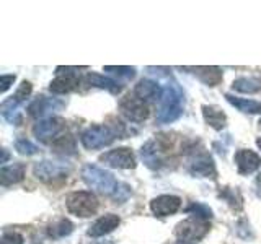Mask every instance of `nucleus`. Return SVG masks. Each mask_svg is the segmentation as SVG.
Instances as JSON below:
<instances>
[{"instance_id":"obj_36","label":"nucleus","mask_w":261,"mask_h":244,"mask_svg":"<svg viewBox=\"0 0 261 244\" xmlns=\"http://www.w3.org/2000/svg\"><path fill=\"white\" fill-rule=\"evenodd\" d=\"M256 145H258V148L261 150V137L258 138V140H256Z\"/></svg>"},{"instance_id":"obj_28","label":"nucleus","mask_w":261,"mask_h":244,"mask_svg":"<svg viewBox=\"0 0 261 244\" xmlns=\"http://www.w3.org/2000/svg\"><path fill=\"white\" fill-rule=\"evenodd\" d=\"M15 150L20 155H27V157H30V155H35L38 151V146L35 143H31L28 138H16Z\"/></svg>"},{"instance_id":"obj_10","label":"nucleus","mask_w":261,"mask_h":244,"mask_svg":"<svg viewBox=\"0 0 261 244\" xmlns=\"http://www.w3.org/2000/svg\"><path fill=\"white\" fill-rule=\"evenodd\" d=\"M69 171H70V168H69V165H65V163L49 161V160L38 161L35 168H33L35 176L43 182H51V181H57V179L67 177Z\"/></svg>"},{"instance_id":"obj_29","label":"nucleus","mask_w":261,"mask_h":244,"mask_svg":"<svg viewBox=\"0 0 261 244\" xmlns=\"http://www.w3.org/2000/svg\"><path fill=\"white\" fill-rule=\"evenodd\" d=\"M105 70L113 73V75L126 78V80H130V78L136 77V69L134 67H111V65H106Z\"/></svg>"},{"instance_id":"obj_32","label":"nucleus","mask_w":261,"mask_h":244,"mask_svg":"<svg viewBox=\"0 0 261 244\" xmlns=\"http://www.w3.org/2000/svg\"><path fill=\"white\" fill-rule=\"evenodd\" d=\"M129 194H130V187H129L127 184H122V182H119V186H118L116 192L113 194V197H114V200L122 202V200H126V199H127V195H129Z\"/></svg>"},{"instance_id":"obj_5","label":"nucleus","mask_w":261,"mask_h":244,"mask_svg":"<svg viewBox=\"0 0 261 244\" xmlns=\"http://www.w3.org/2000/svg\"><path fill=\"white\" fill-rule=\"evenodd\" d=\"M116 137L118 135L110 126H92L82 132L80 142L87 150H98L111 145Z\"/></svg>"},{"instance_id":"obj_25","label":"nucleus","mask_w":261,"mask_h":244,"mask_svg":"<svg viewBox=\"0 0 261 244\" xmlns=\"http://www.w3.org/2000/svg\"><path fill=\"white\" fill-rule=\"evenodd\" d=\"M232 88L239 93H258L261 89V80L255 77H240L232 83Z\"/></svg>"},{"instance_id":"obj_31","label":"nucleus","mask_w":261,"mask_h":244,"mask_svg":"<svg viewBox=\"0 0 261 244\" xmlns=\"http://www.w3.org/2000/svg\"><path fill=\"white\" fill-rule=\"evenodd\" d=\"M222 197L228 203H230L232 207H235V202L242 207V199H240V195H239V192H237V191H232V189H228V187H225L224 192H222Z\"/></svg>"},{"instance_id":"obj_8","label":"nucleus","mask_w":261,"mask_h":244,"mask_svg":"<svg viewBox=\"0 0 261 244\" xmlns=\"http://www.w3.org/2000/svg\"><path fill=\"white\" fill-rule=\"evenodd\" d=\"M119 111L122 116L130 122H144L150 114L149 104L142 101L141 98H137L134 93L126 95L119 101Z\"/></svg>"},{"instance_id":"obj_21","label":"nucleus","mask_w":261,"mask_h":244,"mask_svg":"<svg viewBox=\"0 0 261 244\" xmlns=\"http://www.w3.org/2000/svg\"><path fill=\"white\" fill-rule=\"evenodd\" d=\"M188 70H193V73L198 77L204 85L216 86L222 81V72L217 67H190Z\"/></svg>"},{"instance_id":"obj_16","label":"nucleus","mask_w":261,"mask_h":244,"mask_svg":"<svg viewBox=\"0 0 261 244\" xmlns=\"http://www.w3.org/2000/svg\"><path fill=\"white\" fill-rule=\"evenodd\" d=\"M64 106L62 101L56 100V98H46V96H38L35 101L28 106V114L31 117H43L47 112L61 109Z\"/></svg>"},{"instance_id":"obj_23","label":"nucleus","mask_w":261,"mask_h":244,"mask_svg":"<svg viewBox=\"0 0 261 244\" xmlns=\"http://www.w3.org/2000/svg\"><path fill=\"white\" fill-rule=\"evenodd\" d=\"M225 100L245 114H261V101L245 100V98H237L232 95H225Z\"/></svg>"},{"instance_id":"obj_24","label":"nucleus","mask_w":261,"mask_h":244,"mask_svg":"<svg viewBox=\"0 0 261 244\" xmlns=\"http://www.w3.org/2000/svg\"><path fill=\"white\" fill-rule=\"evenodd\" d=\"M53 151L57 155H64V157H70V155L77 153V143L75 138L72 135H61L53 142Z\"/></svg>"},{"instance_id":"obj_12","label":"nucleus","mask_w":261,"mask_h":244,"mask_svg":"<svg viewBox=\"0 0 261 244\" xmlns=\"http://www.w3.org/2000/svg\"><path fill=\"white\" fill-rule=\"evenodd\" d=\"M233 161L237 165V171H239V174H242V176H248L251 173H255V171L261 166L259 155H256L251 150H247V148H242L237 151L233 157Z\"/></svg>"},{"instance_id":"obj_15","label":"nucleus","mask_w":261,"mask_h":244,"mask_svg":"<svg viewBox=\"0 0 261 244\" xmlns=\"http://www.w3.org/2000/svg\"><path fill=\"white\" fill-rule=\"evenodd\" d=\"M163 146L159 140H149L141 148V157L150 169H159L163 165Z\"/></svg>"},{"instance_id":"obj_34","label":"nucleus","mask_w":261,"mask_h":244,"mask_svg":"<svg viewBox=\"0 0 261 244\" xmlns=\"http://www.w3.org/2000/svg\"><path fill=\"white\" fill-rule=\"evenodd\" d=\"M255 192L258 197H261V174H258L256 181H255Z\"/></svg>"},{"instance_id":"obj_4","label":"nucleus","mask_w":261,"mask_h":244,"mask_svg":"<svg viewBox=\"0 0 261 244\" xmlns=\"http://www.w3.org/2000/svg\"><path fill=\"white\" fill-rule=\"evenodd\" d=\"M65 207L72 215L80 217V218H88L96 214L98 210V199L95 194L87 192V191H79L72 192L65 199Z\"/></svg>"},{"instance_id":"obj_18","label":"nucleus","mask_w":261,"mask_h":244,"mask_svg":"<svg viewBox=\"0 0 261 244\" xmlns=\"http://www.w3.org/2000/svg\"><path fill=\"white\" fill-rule=\"evenodd\" d=\"M134 95L137 98H141L142 101H157L162 98L163 95V89L160 88V85L157 81L149 80V78H144L141 80L134 88Z\"/></svg>"},{"instance_id":"obj_35","label":"nucleus","mask_w":261,"mask_h":244,"mask_svg":"<svg viewBox=\"0 0 261 244\" xmlns=\"http://www.w3.org/2000/svg\"><path fill=\"white\" fill-rule=\"evenodd\" d=\"M2 153H4V157H2V163H7V160H8V153H7V150H5V148L2 150Z\"/></svg>"},{"instance_id":"obj_11","label":"nucleus","mask_w":261,"mask_h":244,"mask_svg":"<svg viewBox=\"0 0 261 244\" xmlns=\"http://www.w3.org/2000/svg\"><path fill=\"white\" fill-rule=\"evenodd\" d=\"M100 161L105 163L106 166L116 168V169H133L136 168V158L130 148L121 146V148H114L103 153L100 157Z\"/></svg>"},{"instance_id":"obj_22","label":"nucleus","mask_w":261,"mask_h":244,"mask_svg":"<svg viewBox=\"0 0 261 244\" xmlns=\"http://www.w3.org/2000/svg\"><path fill=\"white\" fill-rule=\"evenodd\" d=\"M23 177H24V165H21V163H16V165L12 166H4L2 171H0V181H2L4 186L16 184L23 181Z\"/></svg>"},{"instance_id":"obj_30","label":"nucleus","mask_w":261,"mask_h":244,"mask_svg":"<svg viewBox=\"0 0 261 244\" xmlns=\"http://www.w3.org/2000/svg\"><path fill=\"white\" fill-rule=\"evenodd\" d=\"M0 244H23V236L15 231H5L2 234Z\"/></svg>"},{"instance_id":"obj_33","label":"nucleus","mask_w":261,"mask_h":244,"mask_svg":"<svg viewBox=\"0 0 261 244\" xmlns=\"http://www.w3.org/2000/svg\"><path fill=\"white\" fill-rule=\"evenodd\" d=\"M13 81H15V75H2L0 77V92L5 93L8 88H10L13 85Z\"/></svg>"},{"instance_id":"obj_2","label":"nucleus","mask_w":261,"mask_h":244,"mask_svg":"<svg viewBox=\"0 0 261 244\" xmlns=\"http://www.w3.org/2000/svg\"><path fill=\"white\" fill-rule=\"evenodd\" d=\"M82 179H84L85 184L88 187H92L93 191L100 194H106V195H113L119 186V182L114 179V176L110 171H105L95 165L84 166V169H82Z\"/></svg>"},{"instance_id":"obj_17","label":"nucleus","mask_w":261,"mask_h":244,"mask_svg":"<svg viewBox=\"0 0 261 244\" xmlns=\"http://www.w3.org/2000/svg\"><path fill=\"white\" fill-rule=\"evenodd\" d=\"M119 223H121V220L118 215L108 214L101 218H98L96 222L88 228V236H92V238H100V236H105V234L116 230Z\"/></svg>"},{"instance_id":"obj_20","label":"nucleus","mask_w":261,"mask_h":244,"mask_svg":"<svg viewBox=\"0 0 261 244\" xmlns=\"http://www.w3.org/2000/svg\"><path fill=\"white\" fill-rule=\"evenodd\" d=\"M85 83L90 86H95V88H101V89H108V92L118 95L121 92V85L118 83L116 80L108 78L105 75H100V73H87L85 77Z\"/></svg>"},{"instance_id":"obj_1","label":"nucleus","mask_w":261,"mask_h":244,"mask_svg":"<svg viewBox=\"0 0 261 244\" xmlns=\"http://www.w3.org/2000/svg\"><path fill=\"white\" fill-rule=\"evenodd\" d=\"M185 109V93L178 86V83L171 81L163 89V95L160 98V109L157 114L159 124H170L176 120L183 114Z\"/></svg>"},{"instance_id":"obj_13","label":"nucleus","mask_w":261,"mask_h":244,"mask_svg":"<svg viewBox=\"0 0 261 244\" xmlns=\"http://www.w3.org/2000/svg\"><path fill=\"white\" fill-rule=\"evenodd\" d=\"M181 207V199L176 195H159L150 202V210L153 211V215L157 217H168L173 215Z\"/></svg>"},{"instance_id":"obj_37","label":"nucleus","mask_w":261,"mask_h":244,"mask_svg":"<svg viewBox=\"0 0 261 244\" xmlns=\"http://www.w3.org/2000/svg\"><path fill=\"white\" fill-rule=\"evenodd\" d=\"M258 124H259V127H261V119H259V122H258Z\"/></svg>"},{"instance_id":"obj_9","label":"nucleus","mask_w":261,"mask_h":244,"mask_svg":"<svg viewBox=\"0 0 261 244\" xmlns=\"http://www.w3.org/2000/svg\"><path fill=\"white\" fill-rule=\"evenodd\" d=\"M65 129V120L62 117H44L38 120L35 127H33V134L38 138L39 142L43 143H49L51 140H56V138H59V135L62 130Z\"/></svg>"},{"instance_id":"obj_14","label":"nucleus","mask_w":261,"mask_h":244,"mask_svg":"<svg viewBox=\"0 0 261 244\" xmlns=\"http://www.w3.org/2000/svg\"><path fill=\"white\" fill-rule=\"evenodd\" d=\"M190 173L198 177H216L214 161L207 153H194L190 160Z\"/></svg>"},{"instance_id":"obj_26","label":"nucleus","mask_w":261,"mask_h":244,"mask_svg":"<svg viewBox=\"0 0 261 244\" xmlns=\"http://www.w3.org/2000/svg\"><path fill=\"white\" fill-rule=\"evenodd\" d=\"M73 230V225L69 222V220H59V222H56L54 225L49 226V234L53 236V238H64V236L70 234Z\"/></svg>"},{"instance_id":"obj_19","label":"nucleus","mask_w":261,"mask_h":244,"mask_svg":"<svg viewBox=\"0 0 261 244\" xmlns=\"http://www.w3.org/2000/svg\"><path fill=\"white\" fill-rule=\"evenodd\" d=\"M201 109H202V116L207 126H211L216 130H222L225 127L227 117L222 109H219L217 106H207V104H204Z\"/></svg>"},{"instance_id":"obj_6","label":"nucleus","mask_w":261,"mask_h":244,"mask_svg":"<svg viewBox=\"0 0 261 244\" xmlns=\"http://www.w3.org/2000/svg\"><path fill=\"white\" fill-rule=\"evenodd\" d=\"M87 67H57L56 69V78L49 83V89L56 95H65L73 92L79 83V70H84Z\"/></svg>"},{"instance_id":"obj_7","label":"nucleus","mask_w":261,"mask_h":244,"mask_svg":"<svg viewBox=\"0 0 261 244\" xmlns=\"http://www.w3.org/2000/svg\"><path fill=\"white\" fill-rule=\"evenodd\" d=\"M31 93V83L30 81H23V83L20 85V88L16 89V93L10 98V100H7L2 103V116L8 120L12 122V124L15 126H20L21 122V116L18 114V106L21 103L27 101V98L30 96Z\"/></svg>"},{"instance_id":"obj_3","label":"nucleus","mask_w":261,"mask_h":244,"mask_svg":"<svg viewBox=\"0 0 261 244\" xmlns=\"http://www.w3.org/2000/svg\"><path fill=\"white\" fill-rule=\"evenodd\" d=\"M211 225L206 220L188 218L185 222H179L175 228L176 244H198L204 236L209 233Z\"/></svg>"},{"instance_id":"obj_27","label":"nucleus","mask_w":261,"mask_h":244,"mask_svg":"<svg viewBox=\"0 0 261 244\" xmlns=\"http://www.w3.org/2000/svg\"><path fill=\"white\" fill-rule=\"evenodd\" d=\"M188 214H193V218H199V220H206L212 217V210L206 205H202V203H193L186 208Z\"/></svg>"}]
</instances>
